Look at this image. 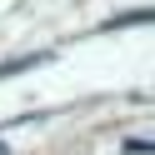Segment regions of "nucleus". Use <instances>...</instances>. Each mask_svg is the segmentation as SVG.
<instances>
[]
</instances>
